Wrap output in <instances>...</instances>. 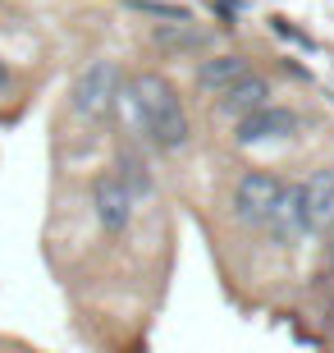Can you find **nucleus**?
Returning a JSON list of instances; mask_svg holds the SVG:
<instances>
[{
  "label": "nucleus",
  "instance_id": "2",
  "mask_svg": "<svg viewBox=\"0 0 334 353\" xmlns=\"http://www.w3.org/2000/svg\"><path fill=\"white\" fill-rule=\"evenodd\" d=\"M119 88H124V79H119V65L101 55V60H92V65L78 69L74 88H69V105H74L78 119L101 124V119L119 105Z\"/></svg>",
  "mask_w": 334,
  "mask_h": 353
},
{
  "label": "nucleus",
  "instance_id": "4",
  "mask_svg": "<svg viewBox=\"0 0 334 353\" xmlns=\"http://www.w3.org/2000/svg\"><path fill=\"white\" fill-rule=\"evenodd\" d=\"M133 193L129 183L119 179L115 170H101L96 179H92V211H96V225H101L105 234H124L133 225Z\"/></svg>",
  "mask_w": 334,
  "mask_h": 353
},
{
  "label": "nucleus",
  "instance_id": "1",
  "mask_svg": "<svg viewBox=\"0 0 334 353\" xmlns=\"http://www.w3.org/2000/svg\"><path fill=\"white\" fill-rule=\"evenodd\" d=\"M119 110H129L133 133H142L160 152H179L193 138V124H188V110H183L174 83L156 69H142L119 88Z\"/></svg>",
  "mask_w": 334,
  "mask_h": 353
},
{
  "label": "nucleus",
  "instance_id": "7",
  "mask_svg": "<svg viewBox=\"0 0 334 353\" xmlns=\"http://www.w3.org/2000/svg\"><path fill=\"white\" fill-rule=\"evenodd\" d=\"M275 243H293V239L307 234V211H302V183H284L280 202H275V211L266 216V225H261Z\"/></svg>",
  "mask_w": 334,
  "mask_h": 353
},
{
  "label": "nucleus",
  "instance_id": "6",
  "mask_svg": "<svg viewBox=\"0 0 334 353\" xmlns=\"http://www.w3.org/2000/svg\"><path fill=\"white\" fill-rule=\"evenodd\" d=\"M247 74H252V60H247V55L220 51V55H206L202 65H197L193 83H197V92H206V97H216V101H220V97H225L238 79H247Z\"/></svg>",
  "mask_w": 334,
  "mask_h": 353
},
{
  "label": "nucleus",
  "instance_id": "14",
  "mask_svg": "<svg viewBox=\"0 0 334 353\" xmlns=\"http://www.w3.org/2000/svg\"><path fill=\"white\" fill-rule=\"evenodd\" d=\"M325 262H330V266H334V221H330V225H325Z\"/></svg>",
  "mask_w": 334,
  "mask_h": 353
},
{
  "label": "nucleus",
  "instance_id": "9",
  "mask_svg": "<svg viewBox=\"0 0 334 353\" xmlns=\"http://www.w3.org/2000/svg\"><path fill=\"white\" fill-rule=\"evenodd\" d=\"M302 211H307V234H325L334 221V170H316L302 183Z\"/></svg>",
  "mask_w": 334,
  "mask_h": 353
},
{
  "label": "nucleus",
  "instance_id": "10",
  "mask_svg": "<svg viewBox=\"0 0 334 353\" xmlns=\"http://www.w3.org/2000/svg\"><path fill=\"white\" fill-rule=\"evenodd\" d=\"M261 105H270V83L261 79V74H247V79H238L220 97V115L243 119V115H252V110H261Z\"/></svg>",
  "mask_w": 334,
  "mask_h": 353
},
{
  "label": "nucleus",
  "instance_id": "12",
  "mask_svg": "<svg viewBox=\"0 0 334 353\" xmlns=\"http://www.w3.org/2000/svg\"><path fill=\"white\" fill-rule=\"evenodd\" d=\"M129 10L152 14V19H160V23H188V19H197L188 5H174V0H129Z\"/></svg>",
  "mask_w": 334,
  "mask_h": 353
},
{
  "label": "nucleus",
  "instance_id": "5",
  "mask_svg": "<svg viewBox=\"0 0 334 353\" xmlns=\"http://www.w3.org/2000/svg\"><path fill=\"white\" fill-rule=\"evenodd\" d=\"M298 129H302V119L289 110V105H261V110H252V115L233 119V143L243 147H257V143H280V138H298Z\"/></svg>",
  "mask_w": 334,
  "mask_h": 353
},
{
  "label": "nucleus",
  "instance_id": "8",
  "mask_svg": "<svg viewBox=\"0 0 334 353\" xmlns=\"http://www.w3.org/2000/svg\"><path fill=\"white\" fill-rule=\"evenodd\" d=\"M211 28H202L197 19H188V23H156L152 28V46L165 55H202L211 51Z\"/></svg>",
  "mask_w": 334,
  "mask_h": 353
},
{
  "label": "nucleus",
  "instance_id": "11",
  "mask_svg": "<svg viewBox=\"0 0 334 353\" xmlns=\"http://www.w3.org/2000/svg\"><path fill=\"white\" fill-rule=\"evenodd\" d=\"M115 174L124 183H129V193H133V202H142V197H152L156 193V179H152V165L133 152V147H124L119 152V161H115Z\"/></svg>",
  "mask_w": 334,
  "mask_h": 353
},
{
  "label": "nucleus",
  "instance_id": "3",
  "mask_svg": "<svg viewBox=\"0 0 334 353\" xmlns=\"http://www.w3.org/2000/svg\"><path fill=\"white\" fill-rule=\"evenodd\" d=\"M284 193V179L275 170H247L243 179L233 183V221L247 225V230H261L266 216L275 211Z\"/></svg>",
  "mask_w": 334,
  "mask_h": 353
},
{
  "label": "nucleus",
  "instance_id": "13",
  "mask_svg": "<svg viewBox=\"0 0 334 353\" xmlns=\"http://www.w3.org/2000/svg\"><path fill=\"white\" fill-rule=\"evenodd\" d=\"M10 88H14V69L0 60V97H10Z\"/></svg>",
  "mask_w": 334,
  "mask_h": 353
}]
</instances>
